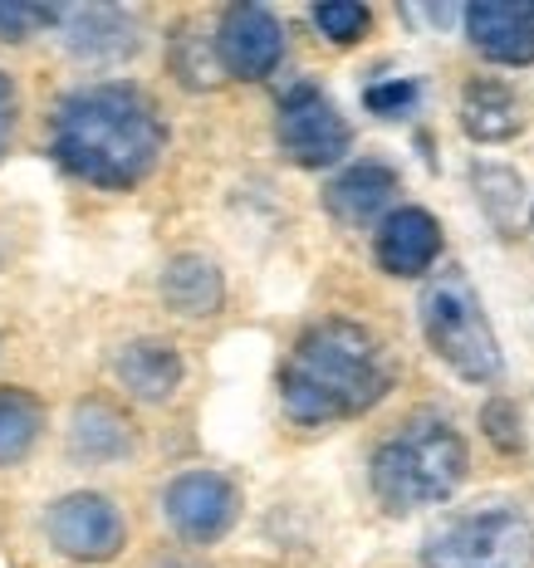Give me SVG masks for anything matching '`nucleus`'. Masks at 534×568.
<instances>
[{
    "instance_id": "f257e3e1",
    "label": "nucleus",
    "mask_w": 534,
    "mask_h": 568,
    "mask_svg": "<svg viewBox=\"0 0 534 568\" xmlns=\"http://www.w3.org/2000/svg\"><path fill=\"white\" fill-rule=\"evenodd\" d=\"M54 158L93 186H133L162 158V118L138 89H79L54 113Z\"/></svg>"
},
{
    "instance_id": "f03ea898",
    "label": "nucleus",
    "mask_w": 534,
    "mask_h": 568,
    "mask_svg": "<svg viewBox=\"0 0 534 568\" xmlns=\"http://www.w3.org/2000/svg\"><path fill=\"white\" fill-rule=\"evenodd\" d=\"M387 387H393V368H387L383 343L349 318L314 324L294 343L280 373V402L300 426L359 417L373 402H383Z\"/></svg>"
},
{
    "instance_id": "7ed1b4c3",
    "label": "nucleus",
    "mask_w": 534,
    "mask_h": 568,
    "mask_svg": "<svg viewBox=\"0 0 534 568\" xmlns=\"http://www.w3.org/2000/svg\"><path fill=\"white\" fill-rule=\"evenodd\" d=\"M466 480V442L442 417L402 422L373 456V490L387 510H426Z\"/></svg>"
},
{
    "instance_id": "20e7f679",
    "label": "nucleus",
    "mask_w": 534,
    "mask_h": 568,
    "mask_svg": "<svg viewBox=\"0 0 534 568\" xmlns=\"http://www.w3.org/2000/svg\"><path fill=\"white\" fill-rule=\"evenodd\" d=\"M417 310L426 343L451 373L466 377V383H495L501 377V343H495L491 318H485L476 290L461 270H442V275L426 280Z\"/></svg>"
},
{
    "instance_id": "39448f33",
    "label": "nucleus",
    "mask_w": 534,
    "mask_h": 568,
    "mask_svg": "<svg viewBox=\"0 0 534 568\" xmlns=\"http://www.w3.org/2000/svg\"><path fill=\"white\" fill-rule=\"evenodd\" d=\"M426 568H534V525L515 505L446 519L422 544Z\"/></svg>"
},
{
    "instance_id": "423d86ee",
    "label": "nucleus",
    "mask_w": 534,
    "mask_h": 568,
    "mask_svg": "<svg viewBox=\"0 0 534 568\" xmlns=\"http://www.w3.org/2000/svg\"><path fill=\"white\" fill-rule=\"evenodd\" d=\"M275 138H280L284 158L300 162V168H334L343 152H349V123H343V113L314 84H294L280 99Z\"/></svg>"
},
{
    "instance_id": "0eeeda50",
    "label": "nucleus",
    "mask_w": 534,
    "mask_h": 568,
    "mask_svg": "<svg viewBox=\"0 0 534 568\" xmlns=\"http://www.w3.org/2000/svg\"><path fill=\"white\" fill-rule=\"evenodd\" d=\"M128 525L123 510L109 500V495H64V500L50 510V544L64 559H84V564H103L123 549Z\"/></svg>"
},
{
    "instance_id": "6e6552de",
    "label": "nucleus",
    "mask_w": 534,
    "mask_h": 568,
    "mask_svg": "<svg viewBox=\"0 0 534 568\" xmlns=\"http://www.w3.org/2000/svg\"><path fill=\"white\" fill-rule=\"evenodd\" d=\"M162 510H168V525L187 544H216L225 529L235 525L241 495H235V485L216 476V470H187V476H177L168 485Z\"/></svg>"
},
{
    "instance_id": "1a4fd4ad",
    "label": "nucleus",
    "mask_w": 534,
    "mask_h": 568,
    "mask_svg": "<svg viewBox=\"0 0 534 568\" xmlns=\"http://www.w3.org/2000/svg\"><path fill=\"white\" fill-rule=\"evenodd\" d=\"M216 50H221L225 74L265 79L284 59V30L265 6H231L216 26Z\"/></svg>"
},
{
    "instance_id": "9d476101",
    "label": "nucleus",
    "mask_w": 534,
    "mask_h": 568,
    "mask_svg": "<svg viewBox=\"0 0 534 568\" xmlns=\"http://www.w3.org/2000/svg\"><path fill=\"white\" fill-rule=\"evenodd\" d=\"M59 34H64V50L84 64H118V59L138 54L142 30L128 10L118 6H74L59 16Z\"/></svg>"
},
{
    "instance_id": "9b49d317",
    "label": "nucleus",
    "mask_w": 534,
    "mask_h": 568,
    "mask_svg": "<svg viewBox=\"0 0 534 568\" xmlns=\"http://www.w3.org/2000/svg\"><path fill=\"white\" fill-rule=\"evenodd\" d=\"M466 34L495 64H534V0H476Z\"/></svg>"
},
{
    "instance_id": "f8f14e48",
    "label": "nucleus",
    "mask_w": 534,
    "mask_h": 568,
    "mask_svg": "<svg viewBox=\"0 0 534 568\" xmlns=\"http://www.w3.org/2000/svg\"><path fill=\"white\" fill-rule=\"evenodd\" d=\"M373 251L387 275H422V270H432L436 251H442V226L422 206H402L377 226Z\"/></svg>"
},
{
    "instance_id": "ddd939ff",
    "label": "nucleus",
    "mask_w": 534,
    "mask_h": 568,
    "mask_svg": "<svg viewBox=\"0 0 534 568\" xmlns=\"http://www.w3.org/2000/svg\"><path fill=\"white\" fill-rule=\"evenodd\" d=\"M113 377L128 397L138 402H168L182 387V353L162 338H138L123 343L113 358Z\"/></svg>"
},
{
    "instance_id": "4468645a",
    "label": "nucleus",
    "mask_w": 534,
    "mask_h": 568,
    "mask_svg": "<svg viewBox=\"0 0 534 568\" xmlns=\"http://www.w3.org/2000/svg\"><path fill=\"white\" fill-rule=\"evenodd\" d=\"M397 196V172L387 162H353L349 172H339L324 192V206L334 211L343 226H367L373 216H383Z\"/></svg>"
},
{
    "instance_id": "2eb2a0df",
    "label": "nucleus",
    "mask_w": 534,
    "mask_h": 568,
    "mask_svg": "<svg viewBox=\"0 0 534 568\" xmlns=\"http://www.w3.org/2000/svg\"><path fill=\"white\" fill-rule=\"evenodd\" d=\"M162 300L182 318H211L225 300L221 270L211 265L206 255H177L172 265L162 270Z\"/></svg>"
},
{
    "instance_id": "dca6fc26",
    "label": "nucleus",
    "mask_w": 534,
    "mask_h": 568,
    "mask_svg": "<svg viewBox=\"0 0 534 568\" xmlns=\"http://www.w3.org/2000/svg\"><path fill=\"white\" fill-rule=\"evenodd\" d=\"M69 452L89 466H109L133 452V426H128L109 402H84L69 417Z\"/></svg>"
},
{
    "instance_id": "f3484780",
    "label": "nucleus",
    "mask_w": 534,
    "mask_h": 568,
    "mask_svg": "<svg viewBox=\"0 0 534 568\" xmlns=\"http://www.w3.org/2000/svg\"><path fill=\"white\" fill-rule=\"evenodd\" d=\"M520 123H525L520 99L501 79H476V84H466V93H461V128L476 142H505L520 133Z\"/></svg>"
},
{
    "instance_id": "a211bd4d",
    "label": "nucleus",
    "mask_w": 534,
    "mask_h": 568,
    "mask_svg": "<svg viewBox=\"0 0 534 568\" xmlns=\"http://www.w3.org/2000/svg\"><path fill=\"white\" fill-rule=\"evenodd\" d=\"M44 412L40 402L20 387H0V466H16L30 456V446L40 442Z\"/></svg>"
},
{
    "instance_id": "6ab92c4d",
    "label": "nucleus",
    "mask_w": 534,
    "mask_h": 568,
    "mask_svg": "<svg viewBox=\"0 0 534 568\" xmlns=\"http://www.w3.org/2000/svg\"><path fill=\"white\" fill-rule=\"evenodd\" d=\"M172 69H177V79H182L187 89H211V84H221V74H225L216 40H206L197 26L177 30V40H172Z\"/></svg>"
},
{
    "instance_id": "aec40b11",
    "label": "nucleus",
    "mask_w": 534,
    "mask_h": 568,
    "mask_svg": "<svg viewBox=\"0 0 534 568\" xmlns=\"http://www.w3.org/2000/svg\"><path fill=\"white\" fill-rule=\"evenodd\" d=\"M476 192L481 206L495 216V226H515L520 206H525V186L510 168H476Z\"/></svg>"
},
{
    "instance_id": "412c9836",
    "label": "nucleus",
    "mask_w": 534,
    "mask_h": 568,
    "mask_svg": "<svg viewBox=\"0 0 534 568\" xmlns=\"http://www.w3.org/2000/svg\"><path fill=\"white\" fill-rule=\"evenodd\" d=\"M314 26L334 44H353L367 30V6H359V0H324V6H314Z\"/></svg>"
},
{
    "instance_id": "4be33fe9",
    "label": "nucleus",
    "mask_w": 534,
    "mask_h": 568,
    "mask_svg": "<svg viewBox=\"0 0 534 568\" xmlns=\"http://www.w3.org/2000/svg\"><path fill=\"white\" fill-rule=\"evenodd\" d=\"M59 16H64V10H50V6H20V0H0V40L20 44V40H30L34 30L54 26Z\"/></svg>"
},
{
    "instance_id": "5701e85b",
    "label": "nucleus",
    "mask_w": 534,
    "mask_h": 568,
    "mask_svg": "<svg viewBox=\"0 0 534 568\" xmlns=\"http://www.w3.org/2000/svg\"><path fill=\"white\" fill-rule=\"evenodd\" d=\"M481 426H485V436H491L501 452H520V446H525V436H520V412H515V402H505V397L485 402Z\"/></svg>"
},
{
    "instance_id": "b1692460",
    "label": "nucleus",
    "mask_w": 534,
    "mask_h": 568,
    "mask_svg": "<svg viewBox=\"0 0 534 568\" xmlns=\"http://www.w3.org/2000/svg\"><path fill=\"white\" fill-rule=\"evenodd\" d=\"M412 103H417V84H412V79H393V84H377V89H367V109H373V113H383V118L407 113Z\"/></svg>"
},
{
    "instance_id": "393cba45",
    "label": "nucleus",
    "mask_w": 534,
    "mask_h": 568,
    "mask_svg": "<svg viewBox=\"0 0 534 568\" xmlns=\"http://www.w3.org/2000/svg\"><path fill=\"white\" fill-rule=\"evenodd\" d=\"M10 128H16V93L0 79V152H6V142H10Z\"/></svg>"
}]
</instances>
